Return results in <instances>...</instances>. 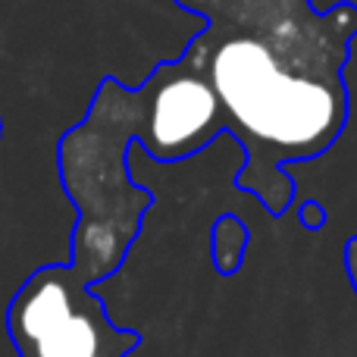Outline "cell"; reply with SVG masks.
<instances>
[{
  "mask_svg": "<svg viewBox=\"0 0 357 357\" xmlns=\"http://www.w3.org/2000/svg\"><path fill=\"white\" fill-rule=\"evenodd\" d=\"M195 16L207 25L182 54L207 75L226 135L245 151L235 185L270 216H282L295 197L282 167L320 157L345 129L342 66L357 31V6L207 0Z\"/></svg>",
  "mask_w": 357,
  "mask_h": 357,
  "instance_id": "obj_1",
  "label": "cell"
},
{
  "mask_svg": "<svg viewBox=\"0 0 357 357\" xmlns=\"http://www.w3.org/2000/svg\"><path fill=\"white\" fill-rule=\"evenodd\" d=\"M6 333L19 357H129L135 329L110 320L98 289L73 264L35 270L6 307Z\"/></svg>",
  "mask_w": 357,
  "mask_h": 357,
  "instance_id": "obj_2",
  "label": "cell"
},
{
  "mask_svg": "<svg viewBox=\"0 0 357 357\" xmlns=\"http://www.w3.org/2000/svg\"><path fill=\"white\" fill-rule=\"evenodd\" d=\"M248 245H251V232L235 213H222L213 222V235H210V254H213V266L220 276H235L245 264Z\"/></svg>",
  "mask_w": 357,
  "mask_h": 357,
  "instance_id": "obj_3",
  "label": "cell"
},
{
  "mask_svg": "<svg viewBox=\"0 0 357 357\" xmlns=\"http://www.w3.org/2000/svg\"><path fill=\"white\" fill-rule=\"evenodd\" d=\"M291 210H298L301 226L307 229V232H323V229H326V210H323L317 201H304V204H298V207H291Z\"/></svg>",
  "mask_w": 357,
  "mask_h": 357,
  "instance_id": "obj_4",
  "label": "cell"
},
{
  "mask_svg": "<svg viewBox=\"0 0 357 357\" xmlns=\"http://www.w3.org/2000/svg\"><path fill=\"white\" fill-rule=\"evenodd\" d=\"M345 270H348V279H351L354 295H357V235L348 238V245H345Z\"/></svg>",
  "mask_w": 357,
  "mask_h": 357,
  "instance_id": "obj_5",
  "label": "cell"
},
{
  "mask_svg": "<svg viewBox=\"0 0 357 357\" xmlns=\"http://www.w3.org/2000/svg\"><path fill=\"white\" fill-rule=\"evenodd\" d=\"M0 132H3V126H0Z\"/></svg>",
  "mask_w": 357,
  "mask_h": 357,
  "instance_id": "obj_6",
  "label": "cell"
}]
</instances>
